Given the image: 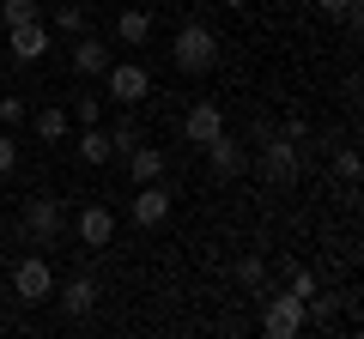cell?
Returning a JSON list of instances; mask_svg holds the SVG:
<instances>
[{
    "label": "cell",
    "instance_id": "1",
    "mask_svg": "<svg viewBox=\"0 0 364 339\" xmlns=\"http://www.w3.org/2000/svg\"><path fill=\"white\" fill-rule=\"evenodd\" d=\"M249 170H255L267 188H291L304 176V152H298V140H286V133H267V140L249 152Z\"/></svg>",
    "mask_w": 364,
    "mask_h": 339
},
{
    "label": "cell",
    "instance_id": "2",
    "mask_svg": "<svg viewBox=\"0 0 364 339\" xmlns=\"http://www.w3.org/2000/svg\"><path fill=\"white\" fill-rule=\"evenodd\" d=\"M170 61H176V73H213V61H219V37H213V25L188 18V25L170 37Z\"/></svg>",
    "mask_w": 364,
    "mask_h": 339
},
{
    "label": "cell",
    "instance_id": "3",
    "mask_svg": "<svg viewBox=\"0 0 364 339\" xmlns=\"http://www.w3.org/2000/svg\"><path fill=\"white\" fill-rule=\"evenodd\" d=\"M304 297H291V291H267V303H261V333L267 339H298L304 333Z\"/></svg>",
    "mask_w": 364,
    "mask_h": 339
},
{
    "label": "cell",
    "instance_id": "4",
    "mask_svg": "<svg viewBox=\"0 0 364 339\" xmlns=\"http://www.w3.org/2000/svg\"><path fill=\"white\" fill-rule=\"evenodd\" d=\"M13 297L31 303V309H37V303H55V267L43 261V255H25V261L13 267Z\"/></svg>",
    "mask_w": 364,
    "mask_h": 339
},
{
    "label": "cell",
    "instance_id": "5",
    "mask_svg": "<svg viewBox=\"0 0 364 339\" xmlns=\"http://www.w3.org/2000/svg\"><path fill=\"white\" fill-rule=\"evenodd\" d=\"M104 85H109V104H122V109H134V104L152 97V73H146L140 61H109Z\"/></svg>",
    "mask_w": 364,
    "mask_h": 339
},
{
    "label": "cell",
    "instance_id": "6",
    "mask_svg": "<svg viewBox=\"0 0 364 339\" xmlns=\"http://www.w3.org/2000/svg\"><path fill=\"white\" fill-rule=\"evenodd\" d=\"M170 188H164V176L158 182H134V206H128V218H134V230H158V224L170 218Z\"/></svg>",
    "mask_w": 364,
    "mask_h": 339
},
{
    "label": "cell",
    "instance_id": "7",
    "mask_svg": "<svg viewBox=\"0 0 364 339\" xmlns=\"http://www.w3.org/2000/svg\"><path fill=\"white\" fill-rule=\"evenodd\" d=\"M6 49H13L18 67H37L43 55L55 49V30L43 25V18H31V25H6Z\"/></svg>",
    "mask_w": 364,
    "mask_h": 339
},
{
    "label": "cell",
    "instance_id": "8",
    "mask_svg": "<svg viewBox=\"0 0 364 339\" xmlns=\"http://www.w3.org/2000/svg\"><path fill=\"white\" fill-rule=\"evenodd\" d=\"M25 230L37 236L43 248H49L55 236L67 230V212H61V200H55V194H31V200H25Z\"/></svg>",
    "mask_w": 364,
    "mask_h": 339
},
{
    "label": "cell",
    "instance_id": "9",
    "mask_svg": "<svg viewBox=\"0 0 364 339\" xmlns=\"http://www.w3.org/2000/svg\"><path fill=\"white\" fill-rule=\"evenodd\" d=\"M73 236H79L85 248H109V243H116V212H109V206H97V200H91V206H79Z\"/></svg>",
    "mask_w": 364,
    "mask_h": 339
},
{
    "label": "cell",
    "instance_id": "10",
    "mask_svg": "<svg viewBox=\"0 0 364 339\" xmlns=\"http://www.w3.org/2000/svg\"><path fill=\"white\" fill-rule=\"evenodd\" d=\"M200 152H207L213 176H225V182H231V176H249V145H243V140H231V133H219V140H207Z\"/></svg>",
    "mask_w": 364,
    "mask_h": 339
},
{
    "label": "cell",
    "instance_id": "11",
    "mask_svg": "<svg viewBox=\"0 0 364 339\" xmlns=\"http://www.w3.org/2000/svg\"><path fill=\"white\" fill-rule=\"evenodd\" d=\"M109 61H116V55H109V43L79 30V43H73V79H104Z\"/></svg>",
    "mask_w": 364,
    "mask_h": 339
},
{
    "label": "cell",
    "instance_id": "12",
    "mask_svg": "<svg viewBox=\"0 0 364 339\" xmlns=\"http://www.w3.org/2000/svg\"><path fill=\"white\" fill-rule=\"evenodd\" d=\"M219 133H225V109L219 104H195L182 116V140L188 145H207V140H219Z\"/></svg>",
    "mask_w": 364,
    "mask_h": 339
},
{
    "label": "cell",
    "instance_id": "13",
    "mask_svg": "<svg viewBox=\"0 0 364 339\" xmlns=\"http://www.w3.org/2000/svg\"><path fill=\"white\" fill-rule=\"evenodd\" d=\"M55 303H61L73 321H79V315H91V309H97V279L79 273V279H67V285H55Z\"/></svg>",
    "mask_w": 364,
    "mask_h": 339
},
{
    "label": "cell",
    "instance_id": "14",
    "mask_svg": "<svg viewBox=\"0 0 364 339\" xmlns=\"http://www.w3.org/2000/svg\"><path fill=\"white\" fill-rule=\"evenodd\" d=\"M25 121L37 128V140H43V145H61V140H67V128H73V116H67L61 104H37Z\"/></svg>",
    "mask_w": 364,
    "mask_h": 339
},
{
    "label": "cell",
    "instance_id": "15",
    "mask_svg": "<svg viewBox=\"0 0 364 339\" xmlns=\"http://www.w3.org/2000/svg\"><path fill=\"white\" fill-rule=\"evenodd\" d=\"M116 37L128 43V49H146V43H152V6H122Z\"/></svg>",
    "mask_w": 364,
    "mask_h": 339
},
{
    "label": "cell",
    "instance_id": "16",
    "mask_svg": "<svg viewBox=\"0 0 364 339\" xmlns=\"http://www.w3.org/2000/svg\"><path fill=\"white\" fill-rule=\"evenodd\" d=\"M122 164H128V182H158V176H164V152H152V145L122 152Z\"/></svg>",
    "mask_w": 364,
    "mask_h": 339
},
{
    "label": "cell",
    "instance_id": "17",
    "mask_svg": "<svg viewBox=\"0 0 364 339\" xmlns=\"http://www.w3.org/2000/svg\"><path fill=\"white\" fill-rule=\"evenodd\" d=\"M109 157H116V152H109V133L104 128H79V164H85V170H104Z\"/></svg>",
    "mask_w": 364,
    "mask_h": 339
},
{
    "label": "cell",
    "instance_id": "18",
    "mask_svg": "<svg viewBox=\"0 0 364 339\" xmlns=\"http://www.w3.org/2000/svg\"><path fill=\"white\" fill-rule=\"evenodd\" d=\"M85 25H91V6H85V0H61V6L49 13V30H67V37H79Z\"/></svg>",
    "mask_w": 364,
    "mask_h": 339
},
{
    "label": "cell",
    "instance_id": "19",
    "mask_svg": "<svg viewBox=\"0 0 364 339\" xmlns=\"http://www.w3.org/2000/svg\"><path fill=\"white\" fill-rule=\"evenodd\" d=\"M231 285L237 291H267V261H261V255H243V261L231 267Z\"/></svg>",
    "mask_w": 364,
    "mask_h": 339
},
{
    "label": "cell",
    "instance_id": "20",
    "mask_svg": "<svg viewBox=\"0 0 364 339\" xmlns=\"http://www.w3.org/2000/svg\"><path fill=\"white\" fill-rule=\"evenodd\" d=\"M316 13L328 25H358V0H316Z\"/></svg>",
    "mask_w": 364,
    "mask_h": 339
},
{
    "label": "cell",
    "instance_id": "21",
    "mask_svg": "<svg viewBox=\"0 0 364 339\" xmlns=\"http://www.w3.org/2000/svg\"><path fill=\"white\" fill-rule=\"evenodd\" d=\"M286 291H291V297H316V291H322V279H316L310 267H286Z\"/></svg>",
    "mask_w": 364,
    "mask_h": 339
},
{
    "label": "cell",
    "instance_id": "22",
    "mask_svg": "<svg viewBox=\"0 0 364 339\" xmlns=\"http://www.w3.org/2000/svg\"><path fill=\"white\" fill-rule=\"evenodd\" d=\"M31 18H43L37 0H0V25H31Z\"/></svg>",
    "mask_w": 364,
    "mask_h": 339
},
{
    "label": "cell",
    "instance_id": "23",
    "mask_svg": "<svg viewBox=\"0 0 364 339\" xmlns=\"http://www.w3.org/2000/svg\"><path fill=\"white\" fill-rule=\"evenodd\" d=\"M25 116H31V104H25L18 91H6V97H0V128H18Z\"/></svg>",
    "mask_w": 364,
    "mask_h": 339
},
{
    "label": "cell",
    "instance_id": "24",
    "mask_svg": "<svg viewBox=\"0 0 364 339\" xmlns=\"http://www.w3.org/2000/svg\"><path fill=\"white\" fill-rule=\"evenodd\" d=\"M134 145H140V128H134V121H116V128H109V152H134Z\"/></svg>",
    "mask_w": 364,
    "mask_h": 339
},
{
    "label": "cell",
    "instance_id": "25",
    "mask_svg": "<svg viewBox=\"0 0 364 339\" xmlns=\"http://www.w3.org/2000/svg\"><path fill=\"white\" fill-rule=\"evenodd\" d=\"M13 170H18V140L0 128V176H13Z\"/></svg>",
    "mask_w": 364,
    "mask_h": 339
},
{
    "label": "cell",
    "instance_id": "26",
    "mask_svg": "<svg viewBox=\"0 0 364 339\" xmlns=\"http://www.w3.org/2000/svg\"><path fill=\"white\" fill-rule=\"evenodd\" d=\"M97 109H104V104H97V97H79V104L67 109V116H73L79 128H97Z\"/></svg>",
    "mask_w": 364,
    "mask_h": 339
},
{
    "label": "cell",
    "instance_id": "27",
    "mask_svg": "<svg viewBox=\"0 0 364 339\" xmlns=\"http://www.w3.org/2000/svg\"><path fill=\"white\" fill-rule=\"evenodd\" d=\"M334 176L340 182H358V152H334Z\"/></svg>",
    "mask_w": 364,
    "mask_h": 339
},
{
    "label": "cell",
    "instance_id": "28",
    "mask_svg": "<svg viewBox=\"0 0 364 339\" xmlns=\"http://www.w3.org/2000/svg\"><path fill=\"white\" fill-rule=\"evenodd\" d=\"M279 133H286V140H298V145H304V140H310V121H304V116H286V128H279Z\"/></svg>",
    "mask_w": 364,
    "mask_h": 339
},
{
    "label": "cell",
    "instance_id": "29",
    "mask_svg": "<svg viewBox=\"0 0 364 339\" xmlns=\"http://www.w3.org/2000/svg\"><path fill=\"white\" fill-rule=\"evenodd\" d=\"M225 6H237V0H225Z\"/></svg>",
    "mask_w": 364,
    "mask_h": 339
}]
</instances>
